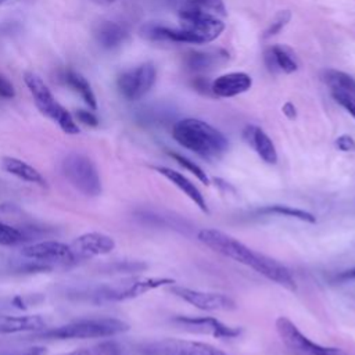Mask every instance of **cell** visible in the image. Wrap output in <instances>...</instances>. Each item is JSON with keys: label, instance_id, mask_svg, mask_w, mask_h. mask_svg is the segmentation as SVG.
<instances>
[{"label": "cell", "instance_id": "4316f807", "mask_svg": "<svg viewBox=\"0 0 355 355\" xmlns=\"http://www.w3.org/2000/svg\"><path fill=\"white\" fill-rule=\"evenodd\" d=\"M60 355H122V348L116 341L107 340L87 348H79Z\"/></svg>", "mask_w": 355, "mask_h": 355}, {"label": "cell", "instance_id": "f35d334b", "mask_svg": "<svg viewBox=\"0 0 355 355\" xmlns=\"http://www.w3.org/2000/svg\"><path fill=\"white\" fill-rule=\"evenodd\" d=\"M6 1H7V0H0V6H1V4H4Z\"/></svg>", "mask_w": 355, "mask_h": 355}, {"label": "cell", "instance_id": "8fae6325", "mask_svg": "<svg viewBox=\"0 0 355 355\" xmlns=\"http://www.w3.org/2000/svg\"><path fill=\"white\" fill-rule=\"evenodd\" d=\"M173 323L186 331L207 334L215 338H236L241 334V327L230 326L214 316H176Z\"/></svg>", "mask_w": 355, "mask_h": 355}, {"label": "cell", "instance_id": "7c38bea8", "mask_svg": "<svg viewBox=\"0 0 355 355\" xmlns=\"http://www.w3.org/2000/svg\"><path fill=\"white\" fill-rule=\"evenodd\" d=\"M69 245L78 261L112 252V250L115 248V240L105 233L89 232L76 237Z\"/></svg>", "mask_w": 355, "mask_h": 355}, {"label": "cell", "instance_id": "d590c367", "mask_svg": "<svg viewBox=\"0 0 355 355\" xmlns=\"http://www.w3.org/2000/svg\"><path fill=\"white\" fill-rule=\"evenodd\" d=\"M336 279H337L338 282H349V280H355V266L348 268V269H345V270L340 272V273L336 276Z\"/></svg>", "mask_w": 355, "mask_h": 355}, {"label": "cell", "instance_id": "277c9868", "mask_svg": "<svg viewBox=\"0 0 355 355\" xmlns=\"http://www.w3.org/2000/svg\"><path fill=\"white\" fill-rule=\"evenodd\" d=\"M24 82L33 97L35 105L44 116L55 122L67 135H78L80 132L72 114L57 101V98L53 96L47 85L37 73L26 71L24 73Z\"/></svg>", "mask_w": 355, "mask_h": 355}, {"label": "cell", "instance_id": "d6986e66", "mask_svg": "<svg viewBox=\"0 0 355 355\" xmlns=\"http://www.w3.org/2000/svg\"><path fill=\"white\" fill-rule=\"evenodd\" d=\"M229 58L227 51L222 49H209V50H190L184 54L183 61L187 69L193 72L209 71L218 64L225 62Z\"/></svg>", "mask_w": 355, "mask_h": 355}, {"label": "cell", "instance_id": "3957f363", "mask_svg": "<svg viewBox=\"0 0 355 355\" xmlns=\"http://www.w3.org/2000/svg\"><path fill=\"white\" fill-rule=\"evenodd\" d=\"M130 326L118 318L80 319L58 327L44 329L36 333L37 338L69 340V338H104L126 333Z\"/></svg>", "mask_w": 355, "mask_h": 355}, {"label": "cell", "instance_id": "8992f818", "mask_svg": "<svg viewBox=\"0 0 355 355\" xmlns=\"http://www.w3.org/2000/svg\"><path fill=\"white\" fill-rule=\"evenodd\" d=\"M61 172L65 179L82 194L97 197L101 194V178L96 164L86 154L68 153L61 161Z\"/></svg>", "mask_w": 355, "mask_h": 355}, {"label": "cell", "instance_id": "1f68e13d", "mask_svg": "<svg viewBox=\"0 0 355 355\" xmlns=\"http://www.w3.org/2000/svg\"><path fill=\"white\" fill-rule=\"evenodd\" d=\"M75 116L79 122H82L83 125H87V126H97L98 125V118L89 110H78L75 112Z\"/></svg>", "mask_w": 355, "mask_h": 355}, {"label": "cell", "instance_id": "5bb4252c", "mask_svg": "<svg viewBox=\"0 0 355 355\" xmlns=\"http://www.w3.org/2000/svg\"><path fill=\"white\" fill-rule=\"evenodd\" d=\"M226 15L223 0H186L179 8L180 21L223 19Z\"/></svg>", "mask_w": 355, "mask_h": 355}, {"label": "cell", "instance_id": "ffe728a7", "mask_svg": "<svg viewBox=\"0 0 355 355\" xmlns=\"http://www.w3.org/2000/svg\"><path fill=\"white\" fill-rule=\"evenodd\" d=\"M47 326V322L40 315H21V316H0V333L11 334L21 331H42Z\"/></svg>", "mask_w": 355, "mask_h": 355}, {"label": "cell", "instance_id": "7402d4cb", "mask_svg": "<svg viewBox=\"0 0 355 355\" xmlns=\"http://www.w3.org/2000/svg\"><path fill=\"white\" fill-rule=\"evenodd\" d=\"M60 80L68 87H71L75 93H78L89 108L92 110L97 108V100H96L94 92L90 83L87 82V79L82 73L68 68L60 72Z\"/></svg>", "mask_w": 355, "mask_h": 355}, {"label": "cell", "instance_id": "44dd1931", "mask_svg": "<svg viewBox=\"0 0 355 355\" xmlns=\"http://www.w3.org/2000/svg\"><path fill=\"white\" fill-rule=\"evenodd\" d=\"M0 166L7 173L18 178L24 182L33 183V184H37L40 187L47 186V182H46L44 176L36 168H33L32 165H29L28 162L19 159V158L6 155L0 159Z\"/></svg>", "mask_w": 355, "mask_h": 355}, {"label": "cell", "instance_id": "ba28073f", "mask_svg": "<svg viewBox=\"0 0 355 355\" xmlns=\"http://www.w3.org/2000/svg\"><path fill=\"white\" fill-rule=\"evenodd\" d=\"M155 80V65L153 62H143L119 73L116 78V89L125 100L136 101L151 90Z\"/></svg>", "mask_w": 355, "mask_h": 355}, {"label": "cell", "instance_id": "e0dca14e", "mask_svg": "<svg viewBox=\"0 0 355 355\" xmlns=\"http://www.w3.org/2000/svg\"><path fill=\"white\" fill-rule=\"evenodd\" d=\"M153 169H154L155 172H158L159 175H162L166 180H169V182H171L176 189H179L184 196H187V197L194 202V205H197V207L200 208V211H202L204 214H208V212H209L204 194L201 193V190H200L189 178H186L183 173H180V172L172 169V168H168V166L154 165Z\"/></svg>", "mask_w": 355, "mask_h": 355}, {"label": "cell", "instance_id": "74e56055", "mask_svg": "<svg viewBox=\"0 0 355 355\" xmlns=\"http://www.w3.org/2000/svg\"><path fill=\"white\" fill-rule=\"evenodd\" d=\"M93 3H96V4H101V6H107V4H112V3H115V1H118V0H92Z\"/></svg>", "mask_w": 355, "mask_h": 355}, {"label": "cell", "instance_id": "ac0fdd59", "mask_svg": "<svg viewBox=\"0 0 355 355\" xmlns=\"http://www.w3.org/2000/svg\"><path fill=\"white\" fill-rule=\"evenodd\" d=\"M252 79L245 72H229L218 76L212 85L211 92L216 97H234L251 89Z\"/></svg>", "mask_w": 355, "mask_h": 355}, {"label": "cell", "instance_id": "836d02e7", "mask_svg": "<svg viewBox=\"0 0 355 355\" xmlns=\"http://www.w3.org/2000/svg\"><path fill=\"white\" fill-rule=\"evenodd\" d=\"M19 31H21V25L18 22H15V21L0 22V37L18 33Z\"/></svg>", "mask_w": 355, "mask_h": 355}, {"label": "cell", "instance_id": "f1b7e54d", "mask_svg": "<svg viewBox=\"0 0 355 355\" xmlns=\"http://www.w3.org/2000/svg\"><path fill=\"white\" fill-rule=\"evenodd\" d=\"M291 19V11L290 10H280L275 17L273 19L270 21L269 26L265 29V33H263V37L268 39V37H272L275 35H277Z\"/></svg>", "mask_w": 355, "mask_h": 355}, {"label": "cell", "instance_id": "8d00e7d4", "mask_svg": "<svg viewBox=\"0 0 355 355\" xmlns=\"http://www.w3.org/2000/svg\"><path fill=\"white\" fill-rule=\"evenodd\" d=\"M282 111H283V114H284L288 119H291V121L297 118V108H295V105H294L291 101L284 103V105L282 107Z\"/></svg>", "mask_w": 355, "mask_h": 355}, {"label": "cell", "instance_id": "603a6c76", "mask_svg": "<svg viewBox=\"0 0 355 355\" xmlns=\"http://www.w3.org/2000/svg\"><path fill=\"white\" fill-rule=\"evenodd\" d=\"M37 227L35 226H18L11 225L0 219V245L14 247L31 241L37 234Z\"/></svg>", "mask_w": 355, "mask_h": 355}, {"label": "cell", "instance_id": "5b68a950", "mask_svg": "<svg viewBox=\"0 0 355 355\" xmlns=\"http://www.w3.org/2000/svg\"><path fill=\"white\" fill-rule=\"evenodd\" d=\"M175 280L171 277L161 276H139L128 277L112 284H103L96 287L90 294L94 302H119L132 298H137L148 291L157 290L159 287L172 286Z\"/></svg>", "mask_w": 355, "mask_h": 355}, {"label": "cell", "instance_id": "83f0119b", "mask_svg": "<svg viewBox=\"0 0 355 355\" xmlns=\"http://www.w3.org/2000/svg\"><path fill=\"white\" fill-rule=\"evenodd\" d=\"M169 155L180 165V166H183L184 169H187L189 172H191L201 183H204L205 186H208L211 182H209V178L207 176V173L204 172V169L198 165V164H196L194 161H191L190 158H187V157H184V155H182V154H179V153H169Z\"/></svg>", "mask_w": 355, "mask_h": 355}, {"label": "cell", "instance_id": "52a82bcc", "mask_svg": "<svg viewBox=\"0 0 355 355\" xmlns=\"http://www.w3.org/2000/svg\"><path fill=\"white\" fill-rule=\"evenodd\" d=\"M275 327L283 344L301 355H347L341 348L313 343L286 316H279Z\"/></svg>", "mask_w": 355, "mask_h": 355}, {"label": "cell", "instance_id": "9c48e42d", "mask_svg": "<svg viewBox=\"0 0 355 355\" xmlns=\"http://www.w3.org/2000/svg\"><path fill=\"white\" fill-rule=\"evenodd\" d=\"M169 291L180 298L182 301L187 302L189 305L207 312H226L233 311L237 308L236 301L223 293H214V291H202L196 290L184 286H169Z\"/></svg>", "mask_w": 355, "mask_h": 355}, {"label": "cell", "instance_id": "d6a6232c", "mask_svg": "<svg viewBox=\"0 0 355 355\" xmlns=\"http://www.w3.org/2000/svg\"><path fill=\"white\" fill-rule=\"evenodd\" d=\"M15 96L14 85L3 75L0 73V97L1 98H12Z\"/></svg>", "mask_w": 355, "mask_h": 355}, {"label": "cell", "instance_id": "9a60e30c", "mask_svg": "<svg viewBox=\"0 0 355 355\" xmlns=\"http://www.w3.org/2000/svg\"><path fill=\"white\" fill-rule=\"evenodd\" d=\"M130 36L129 26L119 21H101L93 28V37L97 44L105 50H114L128 42Z\"/></svg>", "mask_w": 355, "mask_h": 355}, {"label": "cell", "instance_id": "d4e9b609", "mask_svg": "<svg viewBox=\"0 0 355 355\" xmlns=\"http://www.w3.org/2000/svg\"><path fill=\"white\" fill-rule=\"evenodd\" d=\"M258 214L261 215H277V216H286V218H291V219H297L305 223H316V216L306 211V209H301V208H295L291 205H286V204H269V205H263L261 208L257 209Z\"/></svg>", "mask_w": 355, "mask_h": 355}, {"label": "cell", "instance_id": "cb8c5ba5", "mask_svg": "<svg viewBox=\"0 0 355 355\" xmlns=\"http://www.w3.org/2000/svg\"><path fill=\"white\" fill-rule=\"evenodd\" d=\"M266 64L270 69H279L284 73H293L298 68V64L290 49L280 44H275L268 50Z\"/></svg>", "mask_w": 355, "mask_h": 355}, {"label": "cell", "instance_id": "2e32d148", "mask_svg": "<svg viewBox=\"0 0 355 355\" xmlns=\"http://www.w3.org/2000/svg\"><path fill=\"white\" fill-rule=\"evenodd\" d=\"M243 139L265 164L275 165L277 162V150L262 128L257 125H247L243 129Z\"/></svg>", "mask_w": 355, "mask_h": 355}, {"label": "cell", "instance_id": "f546056e", "mask_svg": "<svg viewBox=\"0 0 355 355\" xmlns=\"http://www.w3.org/2000/svg\"><path fill=\"white\" fill-rule=\"evenodd\" d=\"M331 97L337 104H340L347 112H349L355 118V94L349 93H337L333 92Z\"/></svg>", "mask_w": 355, "mask_h": 355}, {"label": "cell", "instance_id": "e575fe53", "mask_svg": "<svg viewBox=\"0 0 355 355\" xmlns=\"http://www.w3.org/2000/svg\"><path fill=\"white\" fill-rule=\"evenodd\" d=\"M47 349L42 345H32V347H28V348H24V349H19V351H15L10 355H46Z\"/></svg>", "mask_w": 355, "mask_h": 355}, {"label": "cell", "instance_id": "4dcf8cb0", "mask_svg": "<svg viewBox=\"0 0 355 355\" xmlns=\"http://www.w3.org/2000/svg\"><path fill=\"white\" fill-rule=\"evenodd\" d=\"M337 150L343 153H355V139L349 135H341L334 140Z\"/></svg>", "mask_w": 355, "mask_h": 355}, {"label": "cell", "instance_id": "7a4b0ae2", "mask_svg": "<svg viewBox=\"0 0 355 355\" xmlns=\"http://www.w3.org/2000/svg\"><path fill=\"white\" fill-rule=\"evenodd\" d=\"M172 137L178 144L207 161L219 159L229 150L227 137L208 122L197 118L178 121L172 128Z\"/></svg>", "mask_w": 355, "mask_h": 355}, {"label": "cell", "instance_id": "6da1fadb", "mask_svg": "<svg viewBox=\"0 0 355 355\" xmlns=\"http://www.w3.org/2000/svg\"><path fill=\"white\" fill-rule=\"evenodd\" d=\"M197 240L211 248L212 251L233 259L234 262H239L241 265H245L251 269H254L257 273L263 276L265 279L290 290H297V282L291 273V270L283 265L282 262L254 251L244 243H241L239 239L218 230L212 227L201 229L197 233Z\"/></svg>", "mask_w": 355, "mask_h": 355}, {"label": "cell", "instance_id": "4fadbf2b", "mask_svg": "<svg viewBox=\"0 0 355 355\" xmlns=\"http://www.w3.org/2000/svg\"><path fill=\"white\" fill-rule=\"evenodd\" d=\"M157 355H227L225 351L202 341L165 340L151 349Z\"/></svg>", "mask_w": 355, "mask_h": 355}, {"label": "cell", "instance_id": "30bf717a", "mask_svg": "<svg viewBox=\"0 0 355 355\" xmlns=\"http://www.w3.org/2000/svg\"><path fill=\"white\" fill-rule=\"evenodd\" d=\"M19 252L26 259L44 263L49 266H53L55 263L67 265L76 261L71 245L64 244L61 241H55V240L32 243L29 245L22 247Z\"/></svg>", "mask_w": 355, "mask_h": 355}, {"label": "cell", "instance_id": "484cf974", "mask_svg": "<svg viewBox=\"0 0 355 355\" xmlns=\"http://www.w3.org/2000/svg\"><path fill=\"white\" fill-rule=\"evenodd\" d=\"M322 79L330 87L331 93L337 92L355 94V79L343 71L326 69L322 73Z\"/></svg>", "mask_w": 355, "mask_h": 355}]
</instances>
